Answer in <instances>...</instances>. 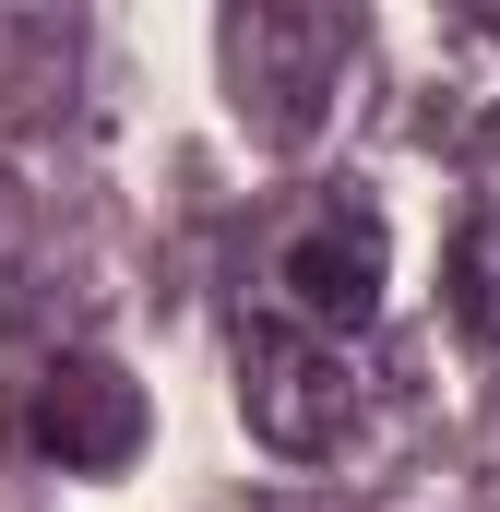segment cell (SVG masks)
<instances>
[{"mask_svg": "<svg viewBox=\"0 0 500 512\" xmlns=\"http://www.w3.org/2000/svg\"><path fill=\"white\" fill-rule=\"evenodd\" d=\"M286 274H298V298H310V310L358 322V310H370V274H381V262H370V239H358V251H346V239H310Z\"/></svg>", "mask_w": 500, "mask_h": 512, "instance_id": "6da1fadb", "label": "cell"}]
</instances>
